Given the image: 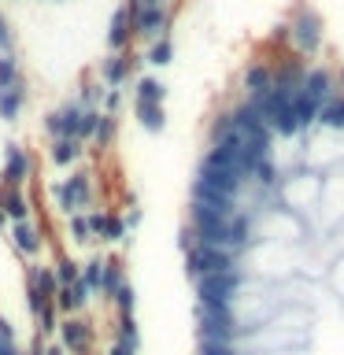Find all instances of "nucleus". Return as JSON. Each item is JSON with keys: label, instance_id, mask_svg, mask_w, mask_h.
Masks as SVG:
<instances>
[{"label": "nucleus", "instance_id": "a878e982", "mask_svg": "<svg viewBox=\"0 0 344 355\" xmlns=\"http://www.w3.org/2000/svg\"><path fill=\"white\" fill-rule=\"evenodd\" d=\"M111 307H115V315H133V307H137V288H133L130 277L119 285V293H115V300H111Z\"/></svg>", "mask_w": 344, "mask_h": 355}, {"label": "nucleus", "instance_id": "f257e3e1", "mask_svg": "<svg viewBox=\"0 0 344 355\" xmlns=\"http://www.w3.org/2000/svg\"><path fill=\"white\" fill-rule=\"evenodd\" d=\"M322 193H326V185H322V178L315 171L285 174L282 185H277V200H282L289 211H304V215H311V211L322 204Z\"/></svg>", "mask_w": 344, "mask_h": 355}, {"label": "nucleus", "instance_id": "7ed1b4c3", "mask_svg": "<svg viewBox=\"0 0 344 355\" xmlns=\"http://www.w3.org/2000/svg\"><path fill=\"white\" fill-rule=\"evenodd\" d=\"M52 200L60 207V215H78V211H89L93 207V174L89 171H74L67 182H55L52 185Z\"/></svg>", "mask_w": 344, "mask_h": 355}, {"label": "nucleus", "instance_id": "9b49d317", "mask_svg": "<svg viewBox=\"0 0 344 355\" xmlns=\"http://www.w3.org/2000/svg\"><path fill=\"white\" fill-rule=\"evenodd\" d=\"M0 211H4L8 222H30L33 218V207H30V196L15 185H0Z\"/></svg>", "mask_w": 344, "mask_h": 355}, {"label": "nucleus", "instance_id": "9d476101", "mask_svg": "<svg viewBox=\"0 0 344 355\" xmlns=\"http://www.w3.org/2000/svg\"><path fill=\"white\" fill-rule=\"evenodd\" d=\"M300 93H304L311 104H326V100L337 93V78H333L326 67H307V74H304V85H300Z\"/></svg>", "mask_w": 344, "mask_h": 355}, {"label": "nucleus", "instance_id": "72a5a7b5", "mask_svg": "<svg viewBox=\"0 0 344 355\" xmlns=\"http://www.w3.org/2000/svg\"><path fill=\"white\" fill-rule=\"evenodd\" d=\"M11 49H15V33H11L8 19L0 15V52H11Z\"/></svg>", "mask_w": 344, "mask_h": 355}, {"label": "nucleus", "instance_id": "ea45409f", "mask_svg": "<svg viewBox=\"0 0 344 355\" xmlns=\"http://www.w3.org/2000/svg\"><path fill=\"white\" fill-rule=\"evenodd\" d=\"M337 82H341V89H344V67H341V74H337Z\"/></svg>", "mask_w": 344, "mask_h": 355}, {"label": "nucleus", "instance_id": "7c9ffc66", "mask_svg": "<svg viewBox=\"0 0 344 355\" xmlns=\"http://www.w3.org/2000/svg\"><path fill=\"white\" fill-rule=\"evenodd\" d=\"M100 126V107H82V126H78V141H93Z\"/></svg>", "mask_w": 344, "mask_h": 355}, {"label": "nucleus", "instance_id": "2eb2a0df", "mask_svg": "<svg viewBox=\"0 0 344 355\" xmlns=\"http://www.w3.org/2000/svg\"><path fill=\"white\" fill-rule=\"evenodd\" d=\"M130 33H133V19H130V8L122 4L115 15H111V30H108V49L111 52H122L130 44Z\"/></svg>", "mask_w": 344, "mask_h": 355}, {"label": "nucleus", "instance_id": "4be33fe9", "mask_svg": "<svg viewBox=\"0 0 344 355\" xmlns=\"http://www.w3.org/2000/svg\"><path fill=\"white\" fill-rule=\"evenodd\" d=\"M166 100V85L160 78H141L137 89H133V104H163Z\"/></svg>", "mask_w": 344, "mask_h": 355}, {"label": "nucleus", "instance_id": "f03ea898", "mask_svg": "<svg viewBox=\"0 0 344 355\" xmlns=\"http://www.w3.org/2000/svg\"><path fill=\"white\" fill-rule=\"evenodd\" d=\"M241 270V255L230 248H211V244H196V248L185 252V274L200 282L207 274H233Z\"/></svg>", "mask_w": 344, "mask_h": 355}, {"label": "nucleus", "instance_id": "0eeeda50", "mask_svg": "<svg viewBox=\"0 0 344 355\" xmlns=\"http://www.w3.org/2000/svg\"><path fill=\"white\" fill-rule=\"evenodd\" d=\"M78 126H82V104H78V100H67V104H60L55 111L44 115V133H49L52 141L78 137Z\"/></svg>", "mask_w": 344, "mask_h": 355}, {"label": "nucleus", "instance_id": "f8f14e48", "mask_svg": "<svg viewBox=\"0 0 344 355\" xmlns=\"http://www.w3.org/2000/svg\"><path fill=\"white\" fill-rule=\"evenodd\" d=\"M89 300H93V293L82 285V282H74V285H60V293H55V311L60 315H82V311L89 307Z\"/></svg>", "mask_w": 344, "mask_h": 355}, {"label": "nucleus", "instance_id": "a211bd4d", "mask_svg": "<svg viewBox=\"0 0 344 355\" xmlns=\"http://www.w3.org/2000/svg\"><path fill=\"white\" fill-rule=\"evenodd\" d=\"M85 155V141H78V137H60V141H52V148H49V159L55 166H71L78 163Z\"/></svg>", "mask_w": 344, "mask_h": 355}, {"label": "nucleus", "instance_id": "58836bf2", "mask_svg": "<svg viewBox=\"0 0 344 355\" xmlns=\"http://www.w3.org/2000/svg\"><path fill=\"white\" fill-rule=\"evenodd\" d=\"M8 226H11V222L4 218V211H0V230H8Z\"/></svg>", "mask_w": 344, "mask_h": 355}, {"label": "nucleus", "instance_id": "473e14b6", "mask_svg": "<svg viewBox=\"0 0 344 355\" xmlns=\"http://www.w3.org/2000/svg\"><path fill=\"white\" fill-rule=\"evenodd\" d=\"M85 222H89L93 241H100V233H104V211H100V207H89V211H85Z\"/></svg>", "mask_w": 344, "mask_h": 355}, {"label": "nucleus", "instance_id": "2f4dec72", "mask_svg": "<svg viewBox=\"0 0 344 355\" xmlns=\"http://www.w3.org/2000/svg\"><path fill=\"white\" fill-rule=\"evenodd\" d=\"M104 93H108V89H100L96 82H85V85H82V96H78V104H82V107H100Z\"/></svg>", "mask_w": 344, "mask_h": 355}, {"label": "nucleus", "instance_id": "c85d7f7f", "mask_svg": "<svg viewBox=\"0 0 344 355\" xmlns=\"http://www.w3.org/2000/svg\"><path fill=\"white\" fill-rule=\"evenodd\" d=\"M55 329H60V311H55V304H44V311L37 315V333L49 340Z\"/></svg>", "mask_w": 344, "mask_h": 355}, {"label": "nucleus", "instance_id": "c756f323", "mask_svg": "<svg viewBox=\"0 0 344 355\" xmlns=\"http://www.w3.org/2000/svg\"><path fill=\"white\" fill-rule=\"evenodd\" d=\"M15 82H19V60H15V52H4L0 55V89H8Z\"/></svg>", "mask_w": 344, "mask_h": 355}, {"label": "nucleus", "instance_id": "1a4fd4ad", "mask_svg": "<svg viewBox=\"0 0 344 355\" xmlns=\"http://www.w3.org/2000/svg\"><path fill=\"white\" fill-rule=\"evenodd\" d=\"M26 178H30V155H26V148L15 144V141H8L4 144V171H0V185L22 189V185H26Z\"/></svg>", "mask_w": 344, "mask_h": 355}, {"label": "nucleus", "instance_id": "423d86ee", "mask_svg": "<svg viewBox=\"0 0 344 355\" xmlns=\"http://www.w3.org/2000/svg\"><path fill=\"white\" fill-rule=\"evenodd\" d=\"M55 337H60V344L67 348V355H93L96 329H93V322L82 318V315H63Z\"/></svg>", "mask_w": 344, "mask_h": 355}, {"label": "nucleus", "instance_id": "4c0bfd02", "mask_svg": "<svg viewBox=\"0 0 344 355\" xmlns=\"http://www.w3.org/2000/svg\"><path fill=\"white\" fill-rule=\"evenodd\" d=\"M44 355H67V348L60 340H49V344H44Z\"/></svg>", "mask_w": 344, "mask_h": 355}, {"label": "nucleus", "instance_id": "cd10ccee", "mask_svg": "<svg viewBox=\"0 0 344 355\" xmlns=\"http://www.w3.org/2000/svg\"><path fill=\"white\" fill-rule=\"evenodd\" d=\"M171 60H174V44H171V37L152 41V49H148V63H152V67H166Z\"/></svg>", "mask_w": 344, "mask_h": 355}, {"label": "nucleus", "instance_id": "20e7f679", "mask_svg": "<svg viewBox=\"0 0 344 355\" xmlns=\"http://www.w3.org/2000/svg\"><path fill=\"white\" fill-rule=\"evenodd\" d=\"M322 37H326V30H322V15L315 8L300 4L293 22H289V41H293V49L300 55H315L322 49Z\"/></svg>", "mask_w": 344, "mask_h": 355}, {"label": "nucleus", "instance_id": "bb28decb", "mask_svg": "<svg viewBox=\"0 0 344 355\" xmlns=\"http://www.w3.org/2000/svg\"><path fill=\"white\" fill-rule=\"evenodd\" d=\"M115 133H119V119H115V115H104V111H100V126H96V133H93L96 148H100V152H104V148H111V141H115Z\"/></svg>", "mask_w": 344, "mask_h": 355}, {"label": "nucleus", "instance_id": "ddd939ff", "mask_svg": "<svg viewBox=\"0 0 344 355\" xmlns=\"http://www.w3.org/2000/svg\"><path fill=\"white\" fill-rule=\"evenodd\" d=\"M133 63H137V60H133V55H122V52H111L108 60H100V78H104V85L108 89H119L130 78Z\"/></svg>", "mask_w": 344, "mask_h": 355}, {"label": "nucleus", "instance_id": "39448f33", "mask_svg": "<svg viewBox=\"0 0 344 355\" xmlns=\"http://www.w3.org/2000/svg\"><path fill=\"white\" fill-rule=\"evenodd\" d=\"M126 8H130L133 33H137V37H148V41L166 37V26H171V11H166V4H137V0H130Z\"/></svg>", "mask_w": 344, "mask_h": 355}, {"label": "nucleus", "instance_id": "a19ab883", "mask_svg": "<svg viewBox=\"0 0 344 355\" xmlns=\"http://www.w3.org/2000/svg\"><path fill=\"white\" fill-rule=\"evenodd\" d=\"M160 4H166V0H160Z\"/></svg>", "mask_w": 344, "mask_h": 355}, {"label": "nucleus", "instance_id": "6e6552de", "mask_svg": "<svg viewBox=\"0 0 344 355\" xmlns=\"http://www.w3.org/2000/svg\"><path fill=\"white\" fill-rule=\"evenodd\" d=\"M8 241H11V248H15L26 263L41 259V252H44V237H41V230L33 226V218L30 222H11V226H8Z\"/></svg>", "mask_w": 344, "mask_h": 355}, {"label": "nucleus", "instance_id": "f3484780", "mask_svg": "<svg viewBox=\"0 0 344 355\" xmlns=\"http://www.w3.org/2000/svg\"><path fill=\"white\" fill-rule=\"evenodd\" d=\"M22 104H26V85H22V78L15 85L0 89V119H4V122H19Z\"/></svg>", "mask_w": 344, "mask_h": 355}, {"label": "nucleus", "instance_id": "dca6fc26", "mask_svg": "<svg viewBox=\"0 0 344 355\" xmlns=\"http://www.w3.org/2000/svg\"><path fill=\"white\" fill-rule=\"evenodd\" d=\"M315 126L329 130V133H344V93H333L326 104L318 107V119Z\"/></svg>", "mask_w": 344, "mask_h": 355}, {"label": "nucleus", "instance_id": "f704fd0d", "mask_svg": "<svg viewBox=\"0 0 344 355\" xmlns=\"http://www.w3.org/2000/svg\"><path fill=\"white\" fill-rule=\"evenodd\" d=\"M100 104H104V115H115V111H119V104H122V93H119V89H108Z\"/></svg>", "mask_w": 344, "mask_h": 355}, {"label": "nucleus", "instance_id": "4468645a", "mask_svg": "<svg viewBox=\"0 0 344 355\" xmlns=\"http://www.w3.org/2000/svg\"><path fill=\"white\" fill-rule=\"evenodd\" d=\"M126 282V266H122V255H104V282H100V300H115L119 293V285Z\"/></svg>", "mask_w": 344, "mask_h": 355}, {"label": "nucleus", "instance_id": "412c9836", "mask_svg": "<svg viewBox=\"0 0 344 355\" xmlns=\"http://www.w3.org/2000/svg\"><path fill=\"white\" fill-rule=\"evenodd\" d=\"M111 333H115V340L126 344V348H133V352L141 348V329H137V318H133V315H115Z\"/></svg>", "mask_w": 344, "mask_h": 355}, {"label": "nucleus", "instance_id": "e433bc0d", "mask_svg": "<svg viewBox=\"0 0 344 355\" xmlns=\"http://www.w3.org/2000/svg\"><path fill=\"white\" fill-rule=\"evenodd\" d=\"M104 355H137V352H133V348H126V344H119V340H111V348H108Z\"/></svg>", "mask_w": 344, "mask_h": 355}, {"label": "nucleus", "instance_id": "393cba45", "mask_svg": "<svg viewBox=\"0 0 344 355\" xmlns=\"http://www.w3.org/2000/svg\"><path fill=\"white\" fill-rule=\"evenodd\" d=\"M67 233H71L74 244H82V248H93V233H89V222H85V211H78V215L67 218Z\"/></svg>", "mask_w": 344, "mask_h": 355}, {"label": "nucleus", "instance_id": "aec40b11", "mask_svg": "<svg viewBox=\"0 0 344 355\" xmlns=\"http://www.w3.org/2000/svg\"><path fill=\"white\" fill-rule=\"evenodd\" d=\"M133 115H137L141 130H148V133H163V130H166V111H163V104H133Z\"/></svg>", "mask_w": 344, "mask_h": 355}, {"label": "nucleus", "instance_id": "b1692460", "mask_svg": "<svg viewBox=\"0 0 344 355\" xmlns=\"http://www.w3.org/2000/svg\"><path fill=\"white\" fill-rule=\"evenodd\" d=\"M52 274H55V282H60V285H74L78 282V274H82V263H78V259H71V255H55V259H52Z\"/></svg>", "mask_w": 344, "mask_h": 355}, {"label": "nucleus", "instance_id": "6ab92c4d", "mask_svg": "<svg viewBox=\"0 0 344 355\" xmlns=\"http://www.w3.org/2000/svg\"><path fill=\"white\" fill-rule=\"evenodd\" d=\"M274 89V71L266 63H252L248 71H244V93L248 96H263Z\"/></svg>", "mask_w": 344, "mask_h": 355}, {"label": "nucleus", "instance_id": "c9c22d12", "mask_svg": "<svg viewBox=\"0 0 344 355\" xmlns=\"http://www.w3.org/2000/svg\"><path fill=\"white\" fill-rule=\"evenodd\" d=\"M141 218H144V211H141V207H130L126 215H122V222H126V230H130V233L141 226Z\"/></svg>", "mask_w": 344, "mask_h": 355}, {"label": "nucleus", "instance_id": "5701e85b", "mask_svg": "<svg viewBox=\"0 0 344 355\" xmlns=\"http://www.w3.org/2000/svg\"><path fill=\"white\" fill-rule=\"evenodd\" d=\"M78 282H82L89 293H100V282H104V255H89L82 263V274H78Z\"/></svg>", "mask_w": 344, "mask_h": 355}]
</instances>
